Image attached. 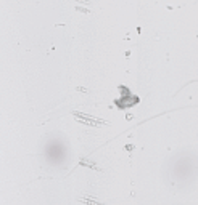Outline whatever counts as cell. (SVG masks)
Segmentation results:
<instances>
[{"instance_id": "6da1fadb", "label": "cell", "mask_w": 198, "mask_h": 205, "mask_svg": "<svg viewBox=\"0 0 198 205\" xmlns=\"http://www.w3.org/2000/svg\"><path fill=\"white\" fill-rule=\"evenodd\" d=\"M77 119H79V120H82V122H86V123H90V125H103V123H105V120H100V119H89V117L82 115V114Z\"/></svg>"}]
</instances>
